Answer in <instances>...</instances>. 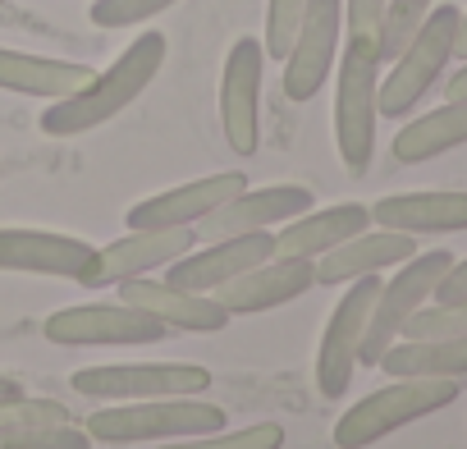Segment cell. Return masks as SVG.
Listing matches in <instances>:
<instances>
[{
  "label": "cell",
  "instance_id": "6da1fadb",
  "mask_svg": "<svg viewBox=\"0 0 467 449\" xmlns=\"http://www.w3.org/2000/svg\"><path fill=\"white\" fill-rule=\"evenodd\" d=\"M165 51H170L165 33L147 28L142 37H133L115 56V65H106L101 74H92L78 92L51 101L42 110V133H51V138H78V133H92L106 120H115L119 110H129L151 88V78L165 65Z\"/></svg>",
  "mask_w": 467,
  "mask_h": 449
},
{
  "label": "cell",
  "instance_id": "7a4b0ae2",
  "mask_svg": "<svg viewBox=\"0 0 467 449\" xmlns=\"http://www.w3.org/2000/svg\"><path fill=\"white\" fill-rule=\"evenodd\" d=\"M224 408L202 399V394H174V399H133V403H106L97 408L83 431L101 444H165V440H188V435H211L224 431Z\"/></svg>",
  "mask_w": 467,
  "mask_h": 449
},
{
  "label": "cell",
  "instance_id": "3957f363",
  "mask_svg": "<svg viewBox=\"0 0 467 449\" xmlns=\"http://www.w3.org/2000/svg\"><path fill=\"white\" fill-rule=\"evenodd\" d=\"M458 394H462V381H449V376H394L389 385L362 394L335 422V444L339 449H367V444L449 408Z\"/></svg>",
  "mask_w": 467,
  "mask_h": 449
},
{
  "label": "cell",
  "instance_id": "277c9868",
  "mask_svg": "<svg viewBox=\"0 0 467 449\" xmlns=\"http://www.w3.org/2000/svg\"><path fill=\"white\" fill-rule=\"evenodd\" d=\"M376 88H380V51L376 42L344 37L335 60V147L348 174H367L376 156Z\"/></svg>",
  "mask_w": 467,
  "mask_h": 449
},
{
  "label": "cell",
  "instance_id": "5b68a950",
  "mask_svg": "<svg viewBox=\"0 0 467 449\" xmlns=\"http://www.w3.org/2000/svg\"><path fill=\"white\" fill-rule=\"evenodd\" d=\"M458 15L453 5H431L426 24L412 33V42L389 60V74L376 88V110L399 120L408 110H417V101L435 88V78L449 69L453 60V42H458Z\"/></svg>",
  "mask_w": 467,
  "mask_h": 449
},
{
  "label": "cell",
  "instance_id": "8992f818",
  "mask_svg": "<svg viewBox=\"0 0 467 449\" xmlns=\"http://www.w3.org/2000/svg\"><path fill=\"white\" fill-rule=\"evenodd\" d=\"M449 266H453V253H440V248H435V253H412V257L399 266V276L380 285V294H376V303H371V317H367L362 353H358L362 367H376V362H380V353L403 335V321H408L417 308L431 303V294H435V285L444 280Z\"/></svg>",
  "mask_w": 467,
  "mask_h": 449
},
{
  "label": "cell",
  "instance_id": "52a82bcc",
  "mask_svg": "<svg viewBox=\"0 0 467 449\" xmlns=\"http://www.w3.org/2000/svg\"><path fill=\"white\" fill-rule=\"evenodd\" d=\"M42 335L60 349H129V344H161L170 326L129 303H78L51 312L42 321Z\"/></svg>",
  "mask_w": 467,
  "mask_h": 449
},
{
  "label": "cell",
  "instance_id": "ba28073f",
  "mask_svg": "<svg viewBox=\"0 0 467 449\" xmlns=\"http://www.w3.org/2000/svg\"><path fill=\"white\" fill-rule=\"evenodd\" d=\"M211 371L202 362H106L74 371V394H92L106 403L133 399H174V394H206Z\"/></svg>",
  "mask_w": 467,
  "mask_h": 449
},
{
  "label": "cell",
  "instance_id": "9c48e42d",
  "mask_svg": "<svg viewBox=\"0 0 467 449\" xmlns=\"http://www.w3.org/2000/svg\"><path fill=\"white\" fill-rule=\"evenodd\" d=\"M376 294H380V280L376 276L353 280L344 289V298L335 303L330 321H326V335H321V349H317V390L326 399H339L353 385V371H358V353H362V335H367V317H371Z\"/></svg>",
  "mask_w": 467,
  "mask_h": 449
},
{
  "label": "cell",
  "instance_id": "30bf717a",
  "mask_svg": "<svg viewBox=\"0 0 467 449\" xmlns=\"http://www.w3.org/2000/svg\"><path fill=\"white\" fill-rule=\"evenodd\" d=\"M262 65L266 51L257 37H239L224 56L220 74V129L229 151L253 156L262 147Z\"/></svg>",
  "mask_w": 467,
  "mask_h": 449
},
{
  "label": "cell",
  "instance_id": "8fae6325",
  "mask_svg": "<svg viewBox=\"0 0 467 449\" xmlns=\"http://www.w3.org/2000/svg\"><path fill=\"white\" fill-rule=\"evenodd\" d=\"M344 42V0H307V15L298 24V37L289 47L285 65V97L289 101H312L326 78L335 74Z\"/></svg>",
  "mask_w": 467,
  "mask_h": 449
},
{
  "label": "cell",
  "instance_id": "7c38bea8",
  "mask_svg": "<svg viewBox=\"0 0 467 449\" xmlns=\"http://www.w3.org/2000/svg\"><path fill=\"white\" fill-rule=\"evenodd\" d=\"M317 197L307 183H271V188H244V193H234L224 206H215L206 220L192 224V235L197 239H234V235H253V230H275V224L312 211Z\"/></svg>",
  "mask_w": 467,
  "mask_h": 449
},
{
  "label": "cell",
  "instance_id": "4fadbf2b",
  "mask_svg": "<svg viewBox=\"0 0 467 449\" xmlns=\"http://www.w3.org/2000/svg\"><path fill=\"white\" fill-rule=\"evenodd\" d=\"M244 188H248L244 170H215V174H202V179H188L179 188H165V193L133 202L124 220H129V230H179V224L206 220L215 206H224Z\"/></svg>",
  "mask_w": 467,
  "mask_h": 449
},
{
  "label": "cell",
  "instance_id": "5bb4252c",
  "mask_svg": "<svg viewBox=\"0 0 467 449\" xmlns=\"http://www.w3.org/2000/svg\"><path fill=\"white\" fill-rule=\"evenodd\" d=\"M192 244H197L192 224H179V230H129L124 239L97 248V257H92V266L78 285L83 289H106V285H124L133 276H151V271L179 262Z\"/></svg>",
  "mask_w": 467,
  "mask_h": 449
},
{
  "label": "cell",
  "instance_id": "9a60e30c",
  "mask_svg": "<svg viewBox=\"0 0 467 449\" xmlns=\"http://www.w3.org/2000/svg\"><path fill=\"white\" fill-rule=\"evenodd\" d=\"M275 257V235L271 230H253V235H234V239H211L206 248H188L179 262H170V285L192 289V294H215L220 285L239 280L244 271L262 266Z\"/></svg>",
  "mask_w": 467,
  "mask_h": 449
},
{
  "label": "cell",
  "instance_id": "2e32d148",
  "mask_svg": "<svg viewBox=\"0 0 467 449\" xmlns=\"http://www.w3.org/2000/svg\"><path fill=\"white\" fill-rule=\"evenodd\" d=\"M97 257V244L56 235V230H28V224H5L0 230V271L15 276H51V280H83Z\"/></svg>",
  "mask_w": 467,
  "mask_h": 449
},
{
  "label": "cell",
  "instance_id": "e0dca14e",
  "mask_svg": "<svg viewBox=\"0 0 467 449\" xmlns=\"http://www.w3.org/2000/svg\"><path fill=\"white\" fill-rule=\"evenodd\" d=\"M307 289H317V262H307V257H271V262L244 271L239 280L220 285L211 298L229 317H257V312H271V308H285V303L303 298Z\"/></svg>",
  "mask_w": 467,
  "mask_h": 449
},
{
  "label": "cell",
  "instance_id": "ac0fdd59",
  "mask_svg": "<svg viewBox=\"0 0 467 449\" xmlns=\"http://www.w3.org/2000/svg\"><path fill=\"white\" fill-rule=\"evenodd\" d=\"M119 303L165 321L170 330H192V335H211V330H224L229 326V312L211 298V294H192V289H179L170 280H151V276H133L119 285Z\"/></svg>",
  "mask_w": 467,
  "mask_h": 449
},
{
  "label": "cell",
  "instance_id": "d6986e66",
  "mask_svg": "<svg viewBox=\"0 0 467 449\" xmlns=\"http://www.w3.org/2000/svg\"><path fill=\"white\" fill-rule=\"evenodd\" d=\"M371 230V206L362 202H339V206H326V211H303L294 220L280 224V235H275V257H326L330 248L348 244L353 235Z\"/></svg>",
  "mask_w": 467,
  "mask_h": 449
},
{
  "label": "cell",
  "instance_id": "ffe728a7",
  "mask_svg": "<svg viewBox=\"0 0 467 449\" xmlns=\"http://www.w3.org/2000/svg\"><path fill=\"white\" fill-rule=\"evenodd\" d=\"M371 224L399 235H458L467 230V193H389L371 206Z\"/></svg>",
  "mask_w": 467,
  "mask_h": 449
},
{
  "label": "cell",
  "instance_id": "44dd1931",
  "mask_svg": "<svg viewBox=\"0 0 467 449\" xmlns=\"http://www.w3.org/2000/svg\"><path fill=\"white\" fill-rule=\"evenodd\" d=\"M412 253H417V235L362 230L348 244H339L326 257H317V285H353L362 276H380L389 266H403Z\"/></svg>",
  "mask_w": 467,
  "mask_h": 449
},
{
  "label": "cell",
  "instance_id": "7402d4cb",
  "mask_svg": "<svg viewBox=\"0 0 467 449\" xmlns=\"http://www.w3.org/2000/svg\"><path fill=\"white\" fill-rule=\"evenodd\" d=\"M97 69L78 65V60H56V56H28V51H10L0 47V88L19 92V97H37V101H60L69 92H78Z\"/></svg>",
  "mask_w": 467,
  "mask_h": 449
},
{
  "label": "cell",
  "instance_id": "603a6c76",
  "mask_svg": "<svg viewBox=\"0 0 467 449\" xmlns=\"http://www.w3.org/2000/svg\"><path fill=\"white\" fill-rule=\"evenodd\" d=\"M462 142H467V97H449L440 110H426V115H417L412 124L399 129L394 161L421 165V161H435V156H444Z\"/></svg>",
  "mask_w": 467,
  "mask_h": 449
},
{
  "label": "cell",
  "instance_id": "cb8c5ba5",
  "mask_svg": "<svg viewBox=\"0 0 467 449\" xmlns=\"http://www.w3.org/2000/svg\"><path fill=\"white\" fill-rule=\"evenodd\" d=\"M380 371L389 376H449V381H467V335H449V339H394L380 362Z\"/></svg>",
  "mask_w": 467,
  "mask_h": 449
},
{
  "label": "cell",
  "instance_id": "d4e9b609",
  "mask_svg": "<svg viewBox=\"0 0 467 449\" xmlns=\"http://www.w3.org/2000/svg\"><path fill=\"white\" fill-rule=\"evenodd\" d=\"M156 449H285V426L280 422H253L244 431H211V435L165 440Z\"/></svg>",
  "mask_w": 467,
  "mask_h": 449
},
{
  "label": "cell",
  "instance_id": "484cf974",
  "mask_svg": "<svg viewBox=\"0 0 467 449\" xmlns=\"http://www.w3.org/2000/svg\"><path fill=\"white\" fill-rule=\"evenodd\" d=\"M435 0H385V24H380V65H389L408 42L412 33L426 24Z\"/></svg>",
  "mask_w": 467,
  "mask_h": 449
},
{
  "label": "cell",
  "instance_id": "4316f807",
  "mask_svg": "<svg viewBox=\"0 0 467 449\" xmlns=\"http://www.w3.org/2000/svg\"><path fill=\"white\" fill-rule=\"evenodd\" d=\"M0 449H92V435L78 422H60V426H0Z\"/></svg>",
  "mask_w": 467,
  "mask_h": 449
},
{
  "label": "cell",
  "instance_id": "83f0119b",
  "mask_svg": "<svg viewBox=\"0 0 467 449\" xmlns=\"http://www.w3.org/2000/svg\"><path fill=\"white\" fill-rule=\"evenodd\" d=\"M449 335H467V298L462 303H426L403 321L399 339H449Z\"/></svg>",
  "mask_w": 467,
  "mask_h": 449
},
{
  "label": "cell",
  "instance_id": "f1b7e54d",
  "mask_svg": "<svg viewBox=\"0 0 467 449\" xmlns=\"http://www.w3.org/2000/svg\"><path fill=\"white\" fill-rule=\"evenodd\" d=\"M307 15V0H266V33H262V51L271 60H285L294 37H298V24Z\"/></svg>",
  "mask_w": 467,
  "mask_h": 449
},
{
  "label": "cell",
  "instance_id": "f546056e",
  "mask_svg": "<svg viewBox=\"0 0 467 449\" xmlns=\"http://www.w3.org/2000/svg\"><path fill=\"white\" fill-rule=\"evenodd\" d=\"M60 422H74L60 399H42V394L0 399V426H60Z\"/></svg>",
  "mask_w": 467,
  "mask_h": 449
},
{
  "label": "cell",
  "instance_id": "4dcf8cb0",
  "mask_svg": "<svg viewBox=\"0 0 467 449\" xmlns=\"http://www.w3.org/2000/svg\"><path fill=\"white\" fill-rule=\"evenodd\" d=\"M170 5H179V0H92L88 19L97 28H138V24L165 15Z\"/></svg>",
  "mask_w": 467,
  "mask_h": 449
},
{
  "label": "cell",
  "instance_id": "1f68e13d",
  "mask_svg": "<svg viewBox=\"0 0 467 449\" xmlns=\"http://www.w3.org/2000/svg\"><path fill=\"white\" fill-rule=\"evenodd\" d=\"M380 24H385V0H344V37L376 42L380 51Z\"/></svg>",
  "mask_w": 467,
  "mask_h": 449
},
{
  "label": "cell",
  "instance_id": "d6a6232c",
  "mask_svg": "<svg viewBox=\"0 0 467 449\" xmlns=\"http://www.w3.org/2000/svg\"><path fill=\"white\" fill-rule=\"evenodd\" d=\"M462 298H467V257H462V262H453V266L444 271V280L435 285L431 303H462Z\"/></svg>",
  "mask_w": 467,
  "mask_h": 449
},
{
  "label": "cell",
  "instance_id": "836d02e7",
  "mask_svg": "<svg viewBox=\"0 0 467 449\" xmlns=\"http://www.w3.org/2000/svg\"><path fill=\"white\" fill-rule=\"evenodd\" d=\"M449 97H467V60L449 74Z\"/></svg>",
  "mask_w": 467,
  "mask_h": 449
},
{
  "label": "cell",
  "instance_id": "e575fe53",
  "mask_svg": "<svg viewBox=\"0 0 467 449\" xmlns=\"http://www.w3.org/2000/svg\"><path fill=\"white\" fill-rule=\"evenodd\" d=\"M453 60H467V10L458 15V42H453Z\"/></svg>",
  "mask_w": 467,
  "mask_h": 449
},
{
  "label": "cell",
  "instance_id": "d590c367",
  "mask_svg": "<svg viewBox=\"0 0 467 449\" xmlns=\"http://www.w3.org/2000/svg\"><path fill=\"white\" fill-rule=\"evenodd\" d=\"M15 394H24V385L15 376H0V399H15Z\"/></svg>",
  "mask_w": 467,
  "mask_h": 449
},
{
  "label": "cell",
  "instance_id": "8d00e7d4",
  "mask_svg": "<svg viewBox=\"0 0 467 449\" xmlns=\"http://www.w3.org/2000/svg\"><path fill=\"white\" fill-rule=\"evenodd\" d=\"M0 5H5V0H0Z\"/></svg>",
  "mask_w": 467,
  "mask_h": 449
}]
</instances>
